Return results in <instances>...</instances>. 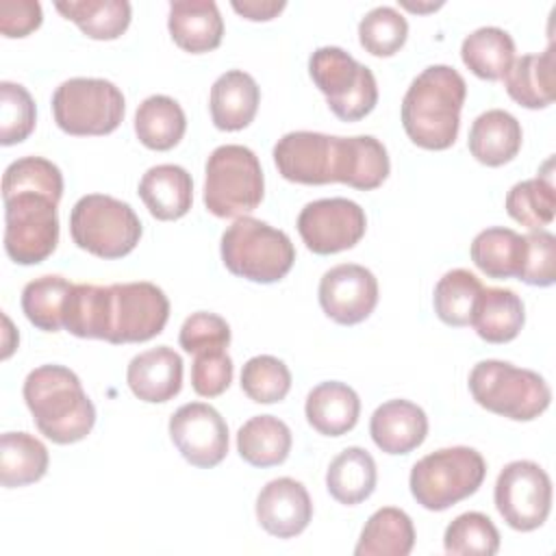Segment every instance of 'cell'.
<instances>
[{
  "mask_svg": "<svg viewBox=\"0 0 556 556\" xmlns=\"http://www.w3.org/2000/svg\"><path fill=\"white\" fill-rule=\"evenodd\" d=\"M406 37L408 22L393 7H376L358 24V41L374 56H393Z\"/></svg>",
  "mask_w": 556,
  "mask_h": 556,
  "instance_id": "cell-42",
  "label": "cell"
},
{
  "mask_svg": "<svg viewBox=\"0 0 556 556\" xmlns=\"http://www.w3.org/2000/svg\"><path fill=\"white\" fill-rule=\"evenodd\" d=\"M523 321V302L515 291L500 287L480 291L471 315V326L480 339L486 343H508L521 332Z\"/></svg>",
  "mask_w": 556,
  "mask_h": 556,
  "instance_id": "cell-27",
  "label": "cell"
},
{
  "mask_svg": "<svg viewBox=\"0 0 556 556\" xmlns=\"http://www.w3.org/2000/svg\"><path fill=\"white\" fill-rule=\"evenodd\" d=\"M46 445L28 432H4L0 437V482L7 489L26 486L48 471Z\"/></svg>",
  "mask_w": 556,
  "mask_h": 556,
  "instance_id": "cell-33",
  "label": "cell"
},
{
  "mask_svg": "<svg viewBox=\"0 0 556 556\" xmlns=\"http://www.w3.org/2000/svg\"><path fill=\"white\" fill-rule=\"evenodd\" d=\"M37 119L33 96L17 83H0V143L13 146L24 141Z\"/></svg>",
  "mask_w": 556,
  "mask_h": 556,
  "instance_id": "cell-43",
  "label": "cell"
},
{
  "mask_svg": "<svg viewBox=\"0 0 556 556\" xmlns=\"http://www.w3.org/2000/svg\"><path fill=\"white\" fill-rule=\"evenodd\" d=\"M367 228L365 211L348 198L308 202L298 215V232L315 254H337L354 248Z\"/></svg>",
  "mask_w": 556,
  "mask_h": 556,
  "instance_id": "cell-13",
  "label": "cell"
},
{
  "mask_svg": "<svg viewBox=\"0 0 556 556\" xmlns=\"http://www.w3.org/2000/svg\"><path fill=\"white\" fill-rule=\"evenodd\" d=\"M495 508L519 532L536 530L552 510V480L532 460L508 463L495 480Z\"/></svg>",
  "mask_w": 556,
  "mask_h": 556,
  "instance_id": "cell-12",
  "label": "cell"
},
{
  "mask_svg": "<svg viewBox=\"0 0 556 556\" xmlns=\"http://www.w3.org/2000/svg\"><path fill=\"white\" fill-rule=\"evenodd\" d=\"M241 389L256 404H276L291 389V371L276 356H252L241 369Z\"/></svg>",
  "mask_w": 556,
  "mask_h": 556,
  "instance_id": "cell-41",
  "label": "cell"
},
{
  "mask_svg": "<svg viewBox=\"0 0 556 556\" xmlns=\"http://www.w3.org/2000/svg\"><path fill=\"white\" fill-rule=\"evenodd\" d=\"M61 195L63 174L43 156H24L4 169V250L11 261L37 265L54 252Z\"/></svg>",
  "mask_w": 556,
  "mask_h": 556,
  "instance_id": "cell-1",
  "label": "cell"
},
{
  "mask_svg": "<svg viewBox=\"0 0 556 556\" xmlns=\"http://www.w3.org/2000/svg\"><path fill=\"white\" fill-rule=\"evenodd\" d=\"M415 545L410 517L395 506L378 508L365 523L354 547L356 556H406Z\"/></svg>",
  "mask_w": 556,
  "mask_h": 556,
  "instance_id": "cell-31",
  "label": "cell"
},
{
  "mask_svg": "<svg viewBox=\"0 0 556 556\" xmlns=\"http://www.w3.org/2000/svg\"><path fill=\"white\" fill-rule=\"evenodd\" d=\"M465 96V78L454 67H426L402 100V126L408 139L426 150L450 148L458 137Z\"/></svg>",
  "mask_w": 556,
  "mask_h": 556,
  "instance_id": "cell-2",
  "label": "cell"
},
{
  "mask_svg": "<svg viewBox=\"0 0 556 556\" xmlns=\"http://www.w3.org/2000/svg\"><path fill=\"white\" fill-rule=\"evenodd\" d=\"M232 382V358L226 350H208L193 354L191 387L202 397L222 395Z\"/></svg>",
  "mask_w": 556,
  "mask_h": 556,
  "instance_id": "cell-46",
  "label": "cell"
},
{
  "mask_svg": "<svg viewBox=\"0 0 556 556\" xmlns=\"http://www.w3.org/2000/svg\"><path fill=\"white\" fill-rule=\"evenodd\" d=\"M72 282L63 276H41L30 280L22 291V311L26 319L46 332L63 328V308Z\"/></svg>",
  "mask_w": 556,
  "mask_h": 556,
  "instance_id": "cell-38",
  "label": "cell"
},
{
  "mask_svg": "<svg viewBox=\"0 0 556 556\" xmlns=\"http://www.w3.org/2000/svg\"><path fill=\"white\" fill-rule=\"evenodd\" d=\"M139 198L152 217L161 222L180 219L189 213L193 202L191 174L172 163L154 165L139 180Z\"/></svg>",
  "mask_w": 556,
  "mask_h": 556,
  "instance_id": "cell-22",
  "label": "cell"
},
{
  "mask_svg": "<svg viewBox=\"0 0 556 556\" xmlns=\"http://www.w3.org/2000/svg\"><path fill=\"white\" fill-rule=\"evenodd\" d=\"M319 304L341 326L361 324L378 304V280L363 265H334L319 280Z\"/></svg>",
  "mask_w": 556,
  "mask_h": 556,
  "instance_id": "cell-15",
  "label": "cell"
},
{
  "mask_svg": "<svg viewBox=\"0 0 556 556\" xmlns=\"http://www.w3.org/2000/svg\"><path fill=\"white\" fill-rule=\"evenodd\" d=\"M167 28L178 48L202 54L222 43L224 20L213 0H176L169 2Z\"/></svg>",
  "mask_w": 556,
  "mask_h": 556,
  "instance_id": "cell-21",
  "label": "cell"
},
{
  "mask_svg": "<svg viewBox=\"0 0 556 556\" xmlns=\"http://www.w3.org/2000/svg\"><path fill=\"white\" fill-rule=\"evenodd\" d=\"M443 2H437V4H430V7H421V4H413V2H402V7H406V9H410V11H434V9H439Z\"/></svg>",
  "mask_w": 556,
  "mask_h": 556,
  "instance_id": "cell-49",
  "label": "cell"
},
{
  "mask_svg": "<svg viewBox=\"0 0 556 556\" xmlns=\"http://www.w3.org/2000/svg\"><path fill=\"white\" fill-rule=\"evenodd\" d=\"M70 235L80 250L100 258H122L141 239V222L130 204L104 195H83L70 213Z\"/></svg>",
  "mask_w": 556,
  "mask_h": 556,
  "instance_id": "cell-8",
  "label": "cell"
},
{
  "mask_svg": "<svg viewBox=\"0 0 556 556\" xmlns=\"http://www.w3.org/2000/svg\"><path fill=\"white\" fill-rule=\"evenodd\" d=\"M521 139L523 132L517 117L504 109H491L473 119L467 146L478 163L500 167L517 156Z\"/></svg>",
  "mask_w": 556,
  "mask_h": 556,
  "instance_id": "cell-24",
  "label": "cell"
},
{
  "mask_svg": "<svg viewBox=\"0 0 556 556\" xmlns=\"http://www.w3.org/2000/svg\"><path fill=\"white\" fill-rule=\"evenodd\" d=\"M130 391L150 404H161L180 393L182 358L167 345H159L137 354L126 369Z\"/></svg>",
  "mask_w": 556,
  "mask_h": 556,
  "instance_id": "cell-19",
  "label": "cell"
},
{
  "mask_svg": "<svg viewBox=\"0 0 556 556\" xmlns=\"http://www.w3.org/2000/svg\"><path fill=\"white\" fill-rule=\"evenodd\" d=\"M178 343L185 352L198 354L208 350H226L230 343V326L224 317L206 311L189 315L178 334Z\"/></svg>",
  "mask_w": 556,
  "mask_h": 556,
  "instance_id": "cell-44",
  "label": "cell"
},
{
  "mask_svg": "<svg viewBox=\"0 0 556 556\" xmlns=\"http://www.w3.org/2000/svg\"><path fill=\"white\" fill-rule=\"evenodd\" d=\"M187 130V117L182 106L169 96L146 98L135 113V132L139 141L150 150H172Z\"/></svg>",
  "mask_w": 556,
  "mask_h": 556,
  "instance_id": "cell-32",
  "label": "cell"
},
{
  "mask_svg": "<svg viewBox=\"0 0 556 556\" xmlns=\"http://www.w3.org/2000/svg\"><path fill=\"white\" fill-rule=\"evenodd\" d=\"M443 547L454 556H493L500 549V532L486 515L463 513L445 528Z\"/></svg>",
  "mask_w": 556,
  "mask_h": 556,
  "instance_id": "cell-40",
  "label": "cell"
},
{
  "mask_svg": "<svg viewBox=\"0 0 556 556\" xmlns=\"http://www.w3.org/2000/svg\"><path fill=\"white\" fill-rule=\"evenodd\" d=\"M287 7L285 0H232V9L252 22L274 20Z\"/></svg>",
  "mask_w": 556,
  "mask_h": 556,
  "instance_id": "cell-48",
  "label": "cell"
},
{
  "mask_svg": "<svg viewBox=\"0 0 556 556\" xmlns=\"http://www.w3.org/2000/svg\"><path fill=\"white\" fill-rule=\"evenodd\" d=\"M334 137L311 130L287 132L274 146V163L280 176L298 185L332 182Z\"/></svg>",
  "mask_w": 556,
  "mask_h": 556,
  "instance_id": "cell-16",
  "label": "cell"
},
{
  "mask_svg": "<svg viewBox=\"0 0 556 556\" xmlns=\"http://www.w3.org/2000/svg\"><path fill=\"white\" fill-rule=\"evenodd\" d=\"M460 59L478 78L500 80L515 61V41L497 26H482L463 39Z\"/></svg>",
  "mask_w": 556,
  "mask_h": 556,
  "instance_id": "cell-34",
  "label": "cell"
},
{
  "mask_svg": "<svg viewBox=\"0 0 556 556\" xmlns=\"http://www.w3.org/2000/svg\"><path fill=\"white\" fill-rule=\"evenodd\" d=\"M526 261L519 280L532 287H549L556 280V237L547 230L523 235Z\"/></svg>",
  "mask_w": 556,
  "mask_h": 556,
  "instance_id": "cell-45",
  "label": "cell"
},
{
  "mask_svg": "<svg viewBox=\"0 0 556 556\" xmlns=\"http://www.w3.org/2000/svg\"><path fill=\"white\" fill-rule=\"evenodd\" d=\"M486 476L482 454L467 445L437 450L410 469L408 486L417 504L428 510H445L473 495Z\"/></svg>",
  "mask_w": 556,
  "mask_h": 556,
  "instance_id": "cell-7",
  "label": "cell"
},
{
  "mask_svg": "<svg viewBox=\"0 0 556 556\" xmlns=\"http://www.w3.org/2000/svg\"><path fill=\"white\" fill-rule=\"evenodd\" d=\"M378 471L374 456L363 447H345L337 454L326 471L328 493L345 506L365 502L376 489Z\"/></svg>",
  "mask_w": 556,
  "mask_h": 556,
  "instance_id": "cell-29",
  "label": "cell"
},
{
  "mask_svg": "<svg viewBox=\"0 0 556 556\" xmlns=\"http://www.w3.org/2000/svg\"><path fill=\"white\" fill-rule=\"evenodd\" d=\"M311 517L313 502L308 491L293 478H276L267 482L256 497V519L271 536H298L306 530Z\"/></svg>",
  "mask_w": 556,
  "mask_h": 556,
  "instance_id": "cell-17",
  "label": "cell"
},
{
  "mask_svg": "<svg viewBox=\"0 0 556 556\" xmlns=\"http://www.w3.org/2000/svg\"><path fill=\"white\" fill-rule=\"evenodd\" d=\"M291 430L274 415H256L237 432V452L252 467H274L291 452Z\"/></svg>",
  "mask_w": 556,
  "mask_h": 556,
  "instance_id": "cell-30",
  "label": "cell"
},
{
  "mask_svg": "<svg viewBox=\"0 0 556 556\" xmlns=\"http://www.w3.org/2000/svg\"><path fill=\"white\" fill-rule=\"evenodd\" d=\"M308 74L330 111L343 122L363 119L378 102L374 72L337 46L317 48L308 59Z\"/></svg>",
  "mask_w": 556,
  "mask_h": 556,
  "instance_id": "cell-9",
  "label": "cell"
},
{
  "mask_svg": "<svg viewBox=\"0 0 556 556\" xmlns=\"http://www.w3.org/2000/svg\"><path fill=\"white\" fill-rule=\"evenodd\" d=\"M22 393L39 432L52 443L83 441L96 424V408L80 378L63 365L33 369L24 380Z\"/></svg>",
  "mask_w": 556,
  "mask_h": 556,
  "instance_id": "cell-3",
  "label": "cell"
},
{
  "mask_svg": "<svg viewBox=\"0 0 556 556\" xmlns=\"http://www.w3.org/2000/svg\"><path fill=\"white\" fill-rule=\"evenodd\" d=\"M508 96L526 109H545L556 96V54L547 46L541 54H523L504 76Z\"/></svg>",
  "mask_w": 556,
  "mask_h": 556,
  "instance_id": "cell-25",
  "label": "cell"
},
{
  "mask_svg": "<svg viewBox=\"0 0 556 556\" xmlns=\"http://www.w3.org/2000/svg\"><path fill=\"white\" fill-rule=\"evenodd\" d=\"M258 102L256 80L243 70H228L211 87V119L219 130H241L254 119Z\"/></svg>",
  "mask_w": 556,
  "mask_h": 556,
  "instance_id": "cell-23",
  "label": "cell"
},
{
  "mask_svg": "<svg viewBox=\"0 0 556 556\" xmlns=\"http://www.w3.org/2000/svg\"><path fill=\"white\" fill-rule=\"evenodd\" d=\"M169 437L182 458L200 469L219 465L228 454V426L204 402L182 404L169 417Z\"/></svg>",
  "mask_w": 556,
  "mask_h": 556,
  "instance_id": "cell-14",
  "label": "cell"
},
{
  "mask_svg": "<svg viewBox=\"0 0 556 556\" xmlns=\"http://www.w3.org/2000/svg\"><path fill=\"white\" fill-rule=\"evenodd\" d=\"M169 319V300L152 282L109 285L106 339L109 343H143L161 334Z\"/></svg>",
  "mask_w": 556,
  "mask_h": 556,
  "instance_id": "cell-11",
  "label": "cell"
},
{
  "mask_svg": "<svg viewBox=\"0 0 556 556\" xmlns=\"http://www.w3.org/2000/svg\"><path fill=\"white\" fill-rule=\"evenodd\" d=\"M219 252L230 274L261 285L282 280L295 261L287 232L248 215L237 217L224 230Z\"/></svg>",
  "mask_w": 556,
  "mask_h": 556,
  "instance_id": "cell-4",
  "label": "cell"
},
{
  "mask_svg": "<svg viewBox=\"0 0 556 556\" xmlns=\"http://www.w3.org/2000/svg\"><path fill=\"white\" fill-rule=\"evenodd\" d=\"M304 413L308 424L326 437H341L350 432L361 415V400L345 382L328 380L311 389Z\"/></svg>",
  "mask_w": 556,
  "mask_h": 556,
  "instance_id": "cell-26",
  "label": "cell"
},
{
  "mask_svg": "<svg viewBox=\"0 0 556 556\" xmlns=\"http://www.w3.org/2000/svg\"><path fill=\"white\" fill-rule=\"evenodd\" d=\"M482 282L469 269H452L443 274L434 287V313L447 326H469Z\"/></svg>",
  "mask_w": 556,
  "mask_h": 556,
  "instance_id": "cell-37",
  "label": "cell"
},
{
  "mask_svg": "<svg viewBox=\"0 0 556 556\" xmlns=\"http://www.w3.org/2000/svg\"><path fill=\"white\" fill-rule=\"evenodd\" d=\"M473 400L502 417L532 421L547 410L552 391L543 376L506 361H480L469 374Z\"/></svg>",
  "mask_w": 556,
  "mask_h": 556,
  "instance_id": "cell-5",
  "label": "cell"
},
{
  "mask_svg": "<svg viewBox=\"0 0 556 556\" xmlns=\"http://www.w3.org/2000/svg\"><path fill=\"white\" fill-rule=\"evenodd\" d=\"M469 252L476 267L489 278H519L526 261V239L510 228L493 226L473 237Z\"/></svg>",
  "mask_w": 556,
  "mask_h": 556,
  "instance_id": "cell-28",
  "label": "cell"
},
{
  "mask_svg": "<svg viewBox=\"0 0 556 556\" xmlns=\"http://www.w3.org/2000/svg\"><path fill=\"white\" fill-rule=\"evenodd\" d=\"M204 174V206L215 217H243L263 200V169L256 154L245 146L215 148L206 159Z\"/></svg>",
  "mask_w": 556,
  "mask_h": 556,
  "instance_id": "cell-6",
  "label": "cell"
},
{
  "mask_svg": "<svg viewBox=\"0 0 556 556\" xmlns=\"http://www.w3.org/2000/svg\"><path fill=\"white\" fill-rule=\"evenodd\" d=\"M41 4L35 0H2L0 30L4 37H26L41 26Z\"/></svg>",
  "mask_w": 556,
  "mask_h": 556,
  "instance_id": "cell-47",
  "label": "cell"
},
{
  "mask_svg": "<svg viewBox=\"0 0 556 556\" xmlns=\"http://www.w3.org/2000/svg\"><path fill=\"white\" fill-rule=\"evenodd\" d=\"M106 313L109 287L72 285L63 308V328L80 339H106Z\"/></svg>",
  "mask_w": 556,
  "mask_h": 556,
  "instance_id": "cell-36",
  "label": "cell"
},
{
  "mask_svg": "<svg viewBox=\"0 0 556 556\" xmlns=\"http://www.w3.org/2000/svg\"><path fill=\"white\" fill-rule=\"evenodd\" d=\"M369 434L384 454H408L424 443L428 417L421 406L408 400H389L374 410Z\"/></svg>",
  "mask_w": 556,
  "mask_h": 556,
  "instance_id": "cell-20",
  "label": "cell"
},
{
  "mask_svg": "<svg viewBox=\"0 0 556 556\" xmlns=\"http://www.w3.org/2000/svg\"><path fill=\"white\" fill-rule=\"evenodd\" d=\"M124 93L104 78H70L52 96L56 126L74 137L113 132L124 119Z\"/></svg>",
  "mask_w": 556,
  "mask_h": 556,
  "instance_id": "cell-10",
  "label": "cell"
},
{
  "mask_svg": "<svg viewBox=\"0 0 556 556\" xmlns=\"http://www.w3.org/2000/svg\"><path fill=\"white\" fill-rule=\"evenodd\" d=\"M56 11L72 20L87 37L98 41L117 39L130 24V2L126 0H70L56 2Z\"/></svg>",
  "mask_w": 556,
  "mask_h": 556,
  "instance_id": "cell-35",
  "label": "cell"
},
{
  "mask_svg": "<svg viewBox=\"0 0 556 556\" xmlns=\"http://www.w3.org/2000/svg\"><path fill=\"white\" fill-rule=\"evenodd\" d=\"M391 163L387 148L371 135L334 137L332 182L371 191L389 176Z\"/></svg>",
  "mask_w": 556,
  "mask_h": 556,
  "instance_id": "cell-18",
  "label": "cell"
},
{
  "mask_svg": "<svg viewBox=\"0 0 556 556\" xmlns=\"http://www.w3.org/2000/svg\"><path fill=\"white\" fill-rule=\"evenodd\" d=\"M506 211L515 222L530 230H543V226L552 224L556 211L552 176L545 174L513 185L506 195Z\"/></svg>",
  "mask_w": 556,
  "mask_h": 556,
  "instance_id": "cell-39",
  "label": "cell"
}]
</instances>
